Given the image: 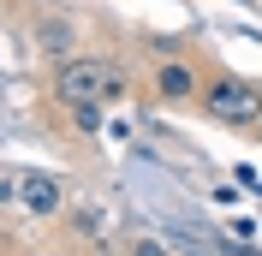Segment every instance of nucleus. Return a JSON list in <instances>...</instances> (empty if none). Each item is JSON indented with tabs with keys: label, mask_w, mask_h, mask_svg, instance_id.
Returning <instances> with one entry per match:
<instances>
[{
	"label": "nucleus",
	"mask_w": 262,
	"mask_h": 256,
	"mask_svg": "<svg viewBox=\"0 0 262 256\" xmlns=\"http://www.w3.org/2000/svg\"><path fill=\"white\" fill-rule=\"evenodd\" d=\"M54 90H60V101H119L125 96V78L107 60H66Z\"/></svg>",
	"instance_id": "obj_1"
},
{
	"label": "nucleus",
	"mask_w": 262,
	"mask_h": 256,
	"mask_svg": "<svg viewBox=\"0 0 262 256\" xmlns=\"http://www.w3.org/2000/svg\"><path fill=\"white\" fill-rule=\"evenodd\" d=\"M203 101H209V113H214V119H227V125H250V119H262V96H256V83L232 78V72L209 78Z\"/></svg>",
	"instance_id": "obj_2"
},
{
	"label": "nucleus",
	"mask_w": 262,
	"mask_h": 256,
	"mask_svg": "<svg viewBox=\"0 0 262 256\" xmlns=\"http://www.w3.org/2000/svg\"><path fill=\"white\" fill-rule=\"evenodd\" d=\"M18 203L30 208V215H54L66 203V191H60L54 173H18Z\"/></svg>",
	"instance_id": "obj_3"
},
{
	"label": "nucleus",
	"mask_w": 262,
	"mask_h": 256,
	"mask_svg": "<svg viewBox=\"0 0 262 256\" xmlns=\"http://www.w3.org/2000/svg\"><path fill=\"white\" fill-rule=\"evenodd\" d=\"M155 96H167V101H191V96H196V78H191V66L167 60L161 72H155Z\"/></svg>",
	"instance_id": "obj_4"
},
{
	"label": "nucleus",
	"mask_w": 262,
	"mask_h": 256,
	"mask_svg": "<svg viewBox=\"0 0 262 256\" xmlns=\"http://www.w3.org/2000/svg\"><path fill=\"white\" fill-rule=\"evenodd\" d=\"M72 119H78V131H96L101 125V108L96 101H72Z\"/></svg>",
	"instance_id": "obj_5"
},
{
	"label": "nucleus",
	"mask_w": 262,
	"mask_h": 256,
	"mask_svg": "<svg viewBox=\"0 0 262 256\" xmlns=\"http://www.w3.org/2000/svg\"><path fill=\"white\" fill-rule=\"evenodd\" d=\"M131 256H167V244H149V239H143V244H137Z\"/></svg>",
	"instance_id": "obj_6"
}]
</instances>
